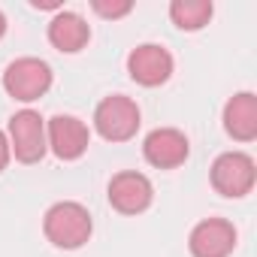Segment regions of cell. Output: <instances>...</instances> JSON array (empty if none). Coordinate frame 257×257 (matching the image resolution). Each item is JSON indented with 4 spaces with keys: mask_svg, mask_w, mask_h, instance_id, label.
<instances>
[{
    "mask_svg": "<svg viewBox=\"0 0 257 257\" xmlns=\"http://www.w3.org/2000/svg\"><path fill=\"white\" fill-rule=\"evenodd\" d=\"M46 143H49V149L55 152L58 161H79L88 152L91 131L76 115H55L46 124Z\"/></svg>",
    "mask_w": 257,
    "mask_h": 257,
    "instance_id": "6",
    "label": "cell"
},
{
    "mask_svg": "<svg viewBox=\"0 0 257 257\" xmlns=\"http://www.w3.org/2000/svg\"><path fill=\"white\" fill-rule=\"evenodd\" d=\"M4 34H7V16L0 13V37H4Z\"/></svg>",
    "mask_w": 257,
    "mask_h": 257,
    "instance_id": "16",
    "label": "cell"
},
{
    "mask_svg": "<svg viewBox=\"0 0 257 257\" xmlns=\"http://www.w3.org/2000/svg\"><path fill=\"white\" fill-rule=\"evenodd\" d=\"M10 152L16 155V161L22 164H37L43 161V155L49 152L46 143V121L40 112L34 109H22L10 118Z\"/></svg>",
    "mask_w": 257,
    "mask_h": 257,
    "instance_id": "5",
    "label": "cell"
},
{
    "mask_svg": "<svg viewBox=\"0 0 257 257\" xmlns=\"http://www.w3.org/2000/svg\"><path fill=\"white\" fill-rule=\"evenodd\" d=\"M209 179H212V188L221 197L239 200V197L251 194V188L257 182L254 158L245 155V152H224V155L215 158V164L209 170Z\"/></svg>",
    "mask_w": 257,
    "mask_h": 257,
    "instance_id": "3",
    "label": "cell"
},
{
    "mask_svg": "<svg viewBox=\"0 0 257 257\" xmlns=\"http://www.w3.org/2000/svg\"><path fill=\"white\" fill-rule=\"evenodd\" d=\"M143 155L158 170H176L188 161L191 146H188V137L182 131H176V127H158V131H152L146 137Z\"/></svg>",
    "mask_w": 257,
    "mask_h": 257,
    "instance_id": "9",
    "label": "cell"
},
{
    "mask_svg": "<svg viewBox=\"0 0 257 257\" xmlns=\"http://www.w3.org/2000/svg\"><path fill=\"white\" fill-rule=\"evenodd\" d=\"M10 158H13V152H10V140H7L4 131H0V173L10 167Z\"/></svg>",
    "mask_w": 257,
    "mask_h": 257,
    "instance_id": "15",
    "label": "cell"
},
{
    "mask_svg": "<svg viewBox=\"0 0 257 257\" xmlns=\"http://www.w3.org/2000/svg\"><path fill=\"white\" fill-rule=\"evenodd\" d=\"M152 200H155V188H152L149 176H143L137 170L112 176V182H109V203H112L115 212L140 215V212H146L152 206Z\"/></svg>",
    "mask_w": 257,
    "mask_h": 257,
    "instance_id": "8",
    "label": "cell"
},
{
    "mask_svg": "<svg viewBox=\"0 0 257 257\" xmlns=\"http://www.w3.org/2000/svg\"><path fill=\"white\" fill-rule=\"evenodd\" d=\"M43 230H46V239L64 251H76L82 248L91 233H94V221H91V212L76 203V200H61L55 203L46 218H43Z\"/></svg>",
    "mask_w": 257,
    "mask_h": 257,
    "instance_id": "1",
    "label": "cell"
},
{
    "mask_svg": "<svg viewBox=\"0 0 257 257\" xmlns=\"http://www.w3.org/2000/svg\"><path fill=\"white\" fill-rule=\"evenodd\" d=\"M127 73L143 88H158L173 76V55L158 43H143L127 55Z\"/></svg>",
    "mask_w": 257,
    "mask_h": 257,
    "instance_id": "7",
    "label": "cell"
},
{
    "mask_svg": "<svg viewBox=\"0 0 257 257\" xmlns=\"http://www.w3.org/2000/svg\"><path fill=\"white\" fill-rule=\"evenodd\" d=\"M91 10L103 19H124V16H131L134 4L131 0H118V4H109V0H91Z\"/></svg>",
    "mask_w": 257,
    "mask_h": 257,
    "instance_id": "14",
    "label": "cell"
},
{
    "mask_svg": "<svg viewBox=\"0 0 257 257\" xmlns=\"http://www.w3.org/2000/svg\"><path fill=\"white\" fill-rule=\"evenodd\" d=\"M215 7L212 0H173L170 4V19L182 31H200L209 25Z\"/></svg>",
    "mask_w": 257,
    "mask_h": 257,
    "instance_id": "13",
    "label": "cell"
},
{
    "mask_svg": "<svg viewBox=\"0 0 257 257\" xmlns=\"http://www.w3.org/2000/svg\"><path fill=\"white\" fill-rule=\"evenodd\" d=\"M188 248L194 257H230L236 248V227L224 218H206L191 230Z\"/></svg>",
    "mask_w": 257,
    "mask_h": 257,
    "instance_id": "10",
    "label": "cell"
},
{
    "mask_svg": "<svg viewBox=\"0 0 257 257\" xmlns=\"http://www.w3.org/2000/svg\"><path fill=\"white\" fill-rule=\"evenodd\" d=\"M224 131L236 143H251L257 140V94L254 91H239L227 100L224 106Z\"/></svg>",
    "mask_w": 257,
    "mask_h": 257,
    "instance_id": "11",
    "label": "cell"
},
{
    "mask_svg": "<svg viewBox=\"0 0 257 257\" xmlns=\"http://www.w3.org/2000/svg\"><path fill=\"white\" fill-rule=\"evenodd\" d=\"M4 88L19 103H34L52 88V67L40 58H19L4 73Z\"/></svg>",
    "mask_w": 257,
    "mask_h": 257,
    "instance_id": "4",
    "label": "cell"
},
{
    "mask_svg": "<svg viewBox=\"0 0 257 257\" xmlns=\"http://www.w3.org/2000/svg\"><path fill=\"white\" fill-rule=\"evenodd\" d=\"M91 40V28L82 16L76 13H67L61 10L52 22H49V43L58 49V52H67V55H76L88 46Z\"/></svg>",
    "mask_w": 257,
    "mask_h": 257,
    "instance_id": "12",
    "label": "cell"
},
{
    "mask_svg": "<svg viewBox=\"0 0 257 257\" xmlns=\"http://www.w3.org/2000/svg\"><path fill=\"white\" fill-rule=\"evenodd\" d=\"M143 124V115H140V106L137 100L124 97V94H112V97H103L94 109V127L97 134L106 140V143H127L134 140L137 131Z\"/></svg>",
    "mask_w": 257,
    "mask_h": 257,
    "instance_id": "2",
    "label": "cell"
}]
</instances>
